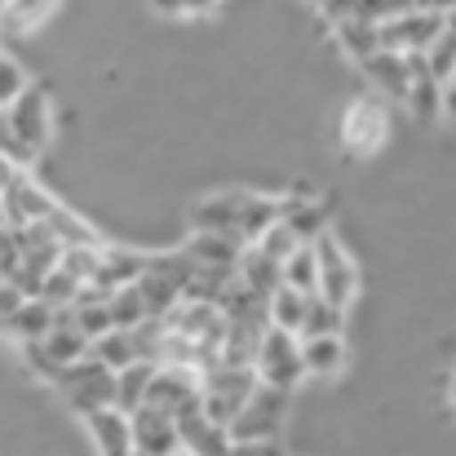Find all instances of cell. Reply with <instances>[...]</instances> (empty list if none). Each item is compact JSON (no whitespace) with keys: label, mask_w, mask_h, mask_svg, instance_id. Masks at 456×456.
I'll use <instances>...</instances> for the list:
<instances>
[{"label":"cell","mask_w":456,"mask_h":456,"mask_svg":"<svg viewBox=\"0 0 456 456\" xmlns=\"http://www.w3.org/2000/svg\"><path fill=\"white\" fill-rule=\"evenodd\" d=\"M280 217H284V200H266V195H248V191L208 195L191 213L195 231H222V235H235L240 244H253Z\"/></svg>","instance_id":"cell-1"},{"label":"cell","mask_w":456,"mask_h":456,"mask_svg":"<svg viewBox=\"0 0 456 456\" xmlns=\"http://www.w3.org/2000/svg\"><path fill=\"white\" fill-rule=\"evenodd\" d=\"M253 368H257V381L262 386H275V390H297L305 377V359H302V332H289L280 323H271L262 332V346L253 354Z\"/></svg>","instance_id":"cell-2"},{"label":"cell","mask_w":456,"mask_h":456,"mask_svg":"<svg viewBox=\"0 0 456 456\" xmlns=\"http://www.w3.org/2000/svg\"><path fill=\"white\" fill-rule=\"evenodd\" d=\"M204 381V412L222 426H231L240 417V408L248 403V395L257 390V368L253 363H226L217 359L213 368L200 372Z\"/></svg>","instance_id":"cell-3"},{"label":"cell","mask_w":456,"mask_h":456,"mask_svg":"<svg viewBox=\"0 0 456 456\" xmlns=\"http://www.w3.org/2000/svg\"><path fill=\"white\" fill-rule=\"evenodd\" d=\"M284 417H289V390H275V386H262L248 395V403L240 408V417L226 426L231 430V444L235 448H253V444H275L280 430H284Z\"/></svg>","instance_id":"cell-4"},{"label":"cell","mask_w":456,"mask_h":456,"mask_svg":"<svg viewBox=\"0 0 456 456\" xmlns=\"http://www.w3.org/2000/svg\"><path fill=\"white\" fill-rule=\"evenodd\" d=\"M195 266H200V262H195V257H191L186 248H177V253H151V257H147V271H142L138 289H142V297H147V310H151V319L168 314L173 305L186 297Z\"/></svg>","instance_id":"cell-5"},{"label":"cell","mask_w":456,"mask_h":456,"mask_svg":"<svg viewBox=\"0 0 456 456\" xmlns=\"http://www.w3.org/2000/svg\"><path fill=\"white\" fill-rule=\"evenodd\" d=\"M53 390L85 417V412H94V408H102V403H116V368H107V363L89 350L85 359H76V363H67V368L58 372Z\"/></svg>","instance_id":"cell-6"},{"label":"cell","mask_w":456,"mask_h":456,"mask_svg":"<svg viewBox=\"0 0 456 456\" xmlns=\"http://www.w3.org/2000/svg\"><path fill=\"white\" fill-rule=\"evenodd\" d=\"M4 129H9V138L18 142V151L27 155H40L45 151V142L53 138V111H49V98H45V89H22L9 107H4Z\"/></svg>","instance_id":"cell-7"},{"label":"cell","mask_w":456,"mask_h":456,"mask_svg":"<svg viewBox=\"0 0 456 456\" xmlns=\"http://www.w3.org/2000/svg\"><path fill=\"white\" fill-rule=\"evenodd\" d=\"M310 248L319 257V297H328V302L350 310V302L359 297V266H354V257L341 248V240L328 226L310 240Z\"/></svg>","instance_id":"cell-8"},{"label":"cell","mask_w":456,"mask_h":456,"mask_svg":"<svg viewBox=\"0 0 456 456\" xmlns=\"http://www.w3.org/2000/svg\"><path fill=\"white\" fill-rule=\"evenodd\" d=\"M386 138H390V111H386V102L381 98H359V102H350L346 107V116H341V147L346 155H377L386 147Z\"/></svg>","instance_id":"cell-9"},{"label":"cell","mask_w":456,"mask_h":456,"mask_svg":"<svg viewBox=\"0 0 456 456\" xmlns=\"http://www.w3.org/2000/svg\"><path fill=\"white\" fill-rule=\"evenodd\" d=\"M377 27H381V49H395V53H426L430 40L444 31V13L412 4V9H403V13H395V18H381Z\"/></svg>","instance_id":"cell-10"},{"label":"cell","mask_w":456,"mask_h":456,"mask_svg":"<svg viewBox=\"0 0 456 456\" xmlns=\"http://www.w3.org/2000/svg\"><path fill=\"white\" fill-rule=\"evenodd\" d=\"M134 452L142 456H173L182 452V430H177V417L155 408V403H142L134 408Z\"/></svg>","instance_id":"cell-11"},{"label":"cell","mask_w":456,"mask_h":456,"mask_svg":"<svg viewBox=\"0 0 456 456\" xmlns=\"http://www.w3.org/2000/svg\"><path fill=\"white\" fill-rule=\"evenodd\" d=\"M85 430H89V444L102 456L134 452V412H125L116 403H102V408L85 412Z\"/></svg>","instance_id":"cell-12"},{"label":"cell","mask_w":456,"mask_h":456,"mask_svg":"<svg viewBox=\"0 0 456 456\" xmlns=\"http://www.w3.org/2000/svg\"><path fill=\"white\" fill-rule=\"evenodd\" d=\"M0 204H4L9 226H22V222H49V213L58 208V200H53L40 182H31L27 173H18V177L4 186Z\"/></svg>","instance_id":"cell-13"},{"label":"cell","mask_w":456,"mask_h":456,"mask_svg":"<svg viewBox=\"0 0 456 456\" xmlns=\"http://www.w3.org/2000/svg\"><path fill=\"white\" fill-rule=\"evenodd\" d=\"M177 430H182V452H200V456H213V452H231V430L222 421H213L204 408L177 417Z\"/></svg>","instance_id":"cell-14"},{"label":"cell","mask_w":456,"mask_h":456,"mask_svg":"<svg viewBox=\"0 0 456 456\" xmlns=\"http://www.w3.org/2000/svg\"><path fill=\"white\" fill-rule=\"evenodd\" d=\"M363 67V76L386 94V98H408V80H412V58L408 53H395V49H377L372 58H363L359 62Z\"/></svg>","instance_id":"cell-15"},{"label":"cell","mask_w":456,"mask_h":456,"mask_svg":"<svg viewBox=\"0 0 456 456\" xmlns=\"http://www.w3.org/2000/svg\"><path fill=\"white\" fill-rule=\"evenodd\" d=\"M412 58V80H408V107H412V116L417 120H435L439 111H444V80L430 71V62H426V53H408Z\"/></svg>","instance_id":"cell-16"},{"label":"cell","mask_w":456,"mask_h":456,"mask_svg":"<svg viewBox=\"0 0 456 456\" xmlns=\"http://www.w3.org/2000/svg\"><path fill=\"white\" fill-rule=\"evenodd\" d=\"M40 350L67 368V363H76V359H85V354L94 350V337H85V332H80V323L71 319V310H58L53 328L40 337Z\"/></svg>","instance_id":"cell-17"},{"label":"cell","mask_w":456,"mask_h":456,"mask_svg":"<svg viewBox=\"0 0 456 456\" xmlns=\"http://www.w3.org/2000/svg\"><path fill=\"white\" fill-rule=\"evenodd\" d=\"M53 319H58V305H49L45 297H36V293H31L27 302H22L13 314H9V319H4V323H0V332L27 346V341H40V337L53 328Z\"/></svg>","instance_id":"cell-18"},{"label":"cell","mask_w":456,"mask_h":456,"mask_svg":"<svg viewBox=\"0 0 456 456\" xmlns=\"http://www.w3.org/2000/svg\"><path fill=\"white\" fill-rule=\"evenodd\" d=\"M147 257H151V253H134V248H102V262H98L94 284H98V289H107V293H116V289H125V284H138V280H142V271H147Z\"/></svg>","instance_id":"cell-19"},{"label":"cell","mask_w":456,"mask_h":456,"mask_svg":"<svg viewBox=\"0 0 456 456\" xmlns=\"http://www.w3.org/2000/svg\"><path fill=\"white\" fill-rule=\"evenodd\" d=\"M305 377H337L346 368V341L341 332H310L302 337Z\"/></svg>","instance_id":"cell-20"},{"label":"cell","mask_w":456,"mask_h":456,"mask_svg":"<svg viewBox=\"0 0 456 456\" xmlns=\"http://www.w3.org/2000/svg\"><path fill=\"white\" fill-rule=\"evenodd\" d=\"M186 253L200 262V266H240V253L244 244L235 235H222V231H195Z\"/></svg>","instance_id":"cell-21"},{"label":"cell","mask_w":456,"mask_h":456,"mask_svg":"<svg viewBox=\"0 0 456 456\" xmlns=\"http://www.w3.org/2000/svg\"><path fill=\"white\" fill-rule=\"evenodd\" d=\"M58 4H62V0H4V4H0V27H4L9 36H27V31H36L40 22H49V18L58 13Z\"/></svg>","instance_id":"cell-22"},{"label":"cell","mask_w":456,"mask_h":456,"mask_svg":"<svg viewBox=\"0 0 456 456\" xmlns=\"http://www.w3.org/2000/svg\"><path fill=\"white\" fill-rule=\"evenodd\" d=\"M155 368H159V363H151V359H134L129 368L116 372V408L134 412V408L147 403V386H151Z\"/></svg>","instance_id":"cell-23"},{"label":"cell","mask_w":456,"mask_h":456,"mask_svg":"<svg viewBox=\"0 0 456 456\" xmlns=\"http://www.w3.org/2000/svg\"><path fill=\"white\" fill-rule=\"evenodd\" d=\"M417 0H323L328 18L341 22V18H368V22H381V18H395L403 9H412Z\"/></svg>","instance_id":"cell-24"},{"label":"cell","mask_w":456,"mask_h":456,"mask_svg":"<svg viewBox=\"0 0 456 456\" xmlns=\"http://www.w3.org/2000/svg\"><path fill=\"white\" fill-rule=\"evenodd\" d=\"M337 40H341V49H346L354 62H363V58H372V53L381 49V27L368 22V18H341V22H337Z\"/></svg>","instance_id":"cell-25"},{"label":"cell","mask_w":456,"mask_h":456,"mask_svg":"<svg viewBox=\"0 0 456 456\" xmlns=\"http://www.w3.org/2000/svg\"><path fill=\"white\" fill-rule=\"evenodd\" d=\"M305 310H310V293L293 289V284H280V289L271 293V323H280V328H289V332H302Z\"/></svg>","instance_id":"cell-26"},{"label":"cell","mask_w":456,"mask_h":456,"mask_svg":"<svg viewBox=\"0 0 456 456\" xmlns=\"http://www.w3.org/2000/svg\"><path fill=\"white\" fill-rule=\"evenodd\" d=\"M253 244H257L266 257H275V262L284 266V262H289V257L302 248V235L293 231V222H289V217H280V222H271V226H266V231H262Z\"/></svg>","instance_id":"cell-27"},{"label":"cell","mask_w":456,"mask_h":456,"mask_svg":"<svg viewBox=\"0 0 456 456\" xmlns=\"http://www.w3.org/2000/svg\"><path fill=\"white\" fill-rule=\"evenodd\" d=\"M98 262H102V244H62V257H58V266L76 275L80 284H94Z\"/></svg>","instance_id":"cell-28"},{"label":"cell","mask_w":456,"mask_h":456,"mask_svg":"<svg viewBox=\"0 0 456 456\" xmlns=\"http://www.w3.org/2000/svg\"><path fill=\"white\" fill-rule=\"evenodd\" d=\"M111 319H116V328H134V323L151 319L147 297H142V289H138V284H125V289H116V293H111Z\"/></svg>","instance_id":"cell-29"},{"label":"cell","mask_w":456,"mask_h":456,"mask_svg":"<svg viewBox=\"0 0 456 456\" xmlns=\"http://www.w3.org/2000/svg\"><path fill=\"white\" fill-rule=\"evenodd\" d=\"M284 284H293V289H302V293H319V257H314L310 244H302V248L284 262Z\"/></svg>","instance_id":"cell-30"},{"label":"cell","mask_w":456,"mask_h":456,"mask_svg":"<svg viewBox=\"0 0 456 456\" xmlns=\"http://www.w3.org/2000/svg\"><path fill=\"white\" fill-rule=\"evenodd\" d=\"M341 323H346V305L328 302V297H319V293H310V310H305L302 337H310V332H341Z\"/></svg>","instance_id":"cell-31"},{"label":"cell","mask_w":456,"mask_h":456,"mask_svg":"<svg viewBox=\"0 0 456 456\" xmlns=\"http://www.w3.org/2000/svg\"><path fill=\"white\" fill-rule=\"evenodd\" d=\"M49 226H53V235H58L62 244H98V235L89 231V222H80V217H76L71 208H62V204L49 213Z\"/></svg>","instance_id":"cell-32"},{"label":"cell","mask_w":456,"mask_h":456,"mask_svg":"<svg viewBox=\"0 0 456 456\" xmlns=\"http://www.w3.org/2000/svg\"><path fill=\"white\" fill-rule=\"evenodd\" d=\"M426 62H430V71L439 76V80H448L456 76V31H439L435 40H430V49H426Z\"/></svg>","instance_id":"cell-33"},{"label":"cell","mask_w":456,"mask_h":456,"mask_svg":"<svg viewBox=\"0 0 456 456\" xmlns=\"http://www.w3.org/2000/svg\"><path fill=\"white\" fill-rule=\"evenodd\" d=\"M27 85H31V80H27V71H22L9 53H0V107H9V102H13Z\"/></svg>","instance_id":"cell-34"},{"label":"cell","mask_w":456,"mask_h":456,"mask_svg":"<svg viewBox=\"0 0 456 456\" xmlns=\"http://www.w3.org/2000/svg\"><path fill=\"white\" fill-rule=\"evenodd\" d=\"M27 297H31V293H27L18 280H9V275H4V280H0V323H4V319H9L18 305L27 302Z\"/></svg>","instance_id":"cell-35"},{"label":"cell","mask_w":456,"mask_h":456,"mask_svg":"<svg viewBox=\"0 0 456 456\" xmlns=\"http://www.w3.org/2000/svg\"><path fill=\"white\" fill-rule=\"evenodd\" d=\"M151 4L168 18H186V13H208L217 0H151Z\"/></svg>","instance_id":"cell-36"},{"label":"cell","mask_w":456,"mask_h":456,"mask_svg":"<svg viewBox=\"0 0 456 456\" xmlns=\"http://www.w3.org/2000/svg\"><path fill=\"white\" fill-rule=\"evenodd\" d=\"M444 116H448V120H456V76H448V80H444Z\"/></svg>","instance_id":"cell-37"},{"label":"cell","mask_w":456,"mask_h":456,"mask_svg":"<svg viewBox=\"0 0 456 456\" xmlns=\"http://www.w3.org/2000/svg\"><path fill=\"white\" fill-rule=\"evenodd\" d=\"M421 9H435V13H452L456 9V0H417Z\"/></svg>","instance_id":"cell-38"},{"label":"cell","mask_w":456,"mask_h":456,"mask_svg":"<svg viewBox=\"0 0 456 456\" xmlns=\"http://www.w3.org/2000/svg\"><path fill=\"white\" fill-rule=\"evenodd\" d=\"M444 27H448V31H456V9H452V13H444Z\"/></svg>","instance_id":"cell-39"},{"label":"cell","mask_w":456,"mask_h":456,"mask_svg":"<svg viewBox=\"0 0 456 456\" xmlns=\"http://www.w3.org/2000/svg\"><path fill=\"white\" fill-rule=\"evenodd\" d=\"M452 403H456V377H452Z\"/></svg>","instance_id":"cell-40"},{"label":"cell","mask_w":456,"mask_h":456,"mask_svg":"<svg viewBox=\"0 0 456 456\" xmlns=\"http://www.w3.org/2000/svg\"><path fill=\"white\" fill-rule=\"evenodd\" d=\"M0 280H4V271H0Z\"/></svg>","instance_id":"cell-41"}]
</instances>
